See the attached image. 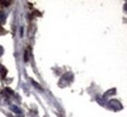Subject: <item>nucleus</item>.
<instances>
[{
  "label": "nucleus",
  "mask_w": 127,
  "mask_h": 117,
  "mask_svg": "<svg viewBox=\"0 0 127 117\" xmlns=\"http://www.w3.org/2000/svg\"><path fill=\"white\" fill-rule=\"evenodd\" d=\"M108 105L111 107V109H113V110H120V109H122L121 103L117 100H111L109 101Z\"/></svg>",
  "instance_id": "f257e3e1"
},
{
  "label": "nucleus",
  "mask_w": 127,
  "mask_h": 117,
  "mask_svg": "<svg viewBox=\"0 0 127 117\" xmlns=\"http://www.w3.org/2000/svg\"><path fill=\"white\" fill-rule=\"evenodd\" d=\"M3 52H4V50H3V48L0 46V57L2 56V54H3Z\"/></svg>",
  "instance_id": "423d86ee"
},
{
  "label": "nucleus",
  "mask_w": 127,
  "mask_h": 117,
  "mask_svg": "<svg viewBox=\"0 0 127 117\" xmlns=\"http://www.w3.org/2000/svg\"><path fill=\"white\" fill-rule=\"evenodd\" d=\"M7 73V70H6V68L3 67V66H1L0 65V74H1V76L3 77L5 74Z\"/></svg>",
  "instance_id": "7ed1b4c3"
},
{
  "label": "nucleus",
  "mask_w": 127,
  "mask_h": 117,
  "mask_svg": "<svg viewBox=\"0 0 127 117\" xmlns=\"http://www.w3.org/2000/svg\"><path fill=\"white\" fill-rule=\"evenodd\" d=\"M4 18H5L4 14H0V22H1V23L4 21Z\"/></svg>",
  "instance_id": "39448f33"
},
{
  "label": "nucleus",
  "mask_w": 127,
  "mask_h": 117,
  "mask_svg": "<svg viewBox=\"0 0 127 117\" xmlns=\"http://www.w3.org/2000/svg\"><path fill=\"white\" fill-rule=\"evenodd\" d=\"M11 109L13 110V112H15V113H17V114H19V113L22 112V110H21L17 105H12V106H11Z\"/></svg>",
  "instance_id": "f03ea898"
},
{
  "label": "nucleus",
  "mask_w": 127,
  "mask_h": 117,
  "mask_svg": "<svg viewBox=\"0 0 127 117\" xmlns=\"http://www.w3.org/2000/svg\"><path fill=\"white\" fill-rule=\"evenodd\" d=\"M115 93V89H111V90H109L108 92H106V96H111V95H113Z\"/></svg>",
  "instance_id": "20e7f679"
}]
</instances>
